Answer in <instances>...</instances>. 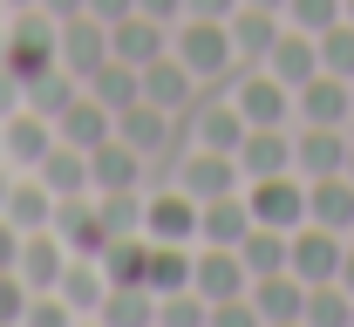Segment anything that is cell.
Instances as JSON below:
<instances>
[{"mask_svg":"<svg viewBox=\"0 0 354 327\" xmlns=\"http://www.w3.org/2000/svg\"><path fill=\"white\" fill-rule=\"evenodd\" d=\"M205 327H266V321L252 307V293H239V300H212V321Z\"/></svg>","mask_w":354,"mask_h":327,"instance_id":"d590c367","label":"cell"},{"mask_svg":"<svg viewBox=\"0 0 354 327\" xmlns=\"http://www.w3.org/2000/svg\"><path fill=\"white\" fill-rule=\"evenodd\" d=\"M82 314L55 293V286H41V293H28V307H21V327H75Z\"/></svg>","mask_w":354,"mask_h":327,"instance_id":"d6a6232c","label":"cell"},{"mask_svg":"<svg viewBox=\"0 0 354 327\" xmlns=\"http://www.w3.org/2000/svg\"><path fill=\"white\" fill-rule=\"evenodd\" d=\"M184 14H205V21H232L239 0H184Z\"/></svg>","mask_w":354,"mask_h":327,"instance_id":"60d3db41","label":"cell"},{"mask_svg":"<svg viewBox=\"0 0 354 327\" xmlns=\"http://www.w3.org/2000/svg\"><path fill=\"white\" fill-rule=\"evenodd\" d=\"M266 68L286 82V89H300V82H313L320 75V35H307V28H279V41H272V55H266Z\"/></svg>","mask_w":354,"mask_h":327,"instance_id":"9a60e30c","label":"cell"},{"mask_svg":"<svg viewBox=\"0 0 354 327\" xmlns=\"http://www.w3.org/2000/svg\"><path fill=\"white\" fill-rule=\"evenodd\" d=\"M88 191H150V157L109 137L102 150H88Z\"/></svg>","mask_w":354,"mask_h":327,"instance_id":"30bf717a","label":"cell"},{"mask_svg":"<svg viewBox=\"0 0 354 327\" xmlns=\"http://www.w3.org/2000/svg\"><path fill=\"white\" fill-rule=\"evenodd\" d=\"M293 123H334V130H354V82L348 75H313L293 89Z\"/></svg>","mask_w":354,"mask_h":327,"instance_id":"52a82bcc","label":"cell"},{"mask_svg":"<svg viewBox=\"0 0 354 327\" xmlns=\"http://www.w3.org/2000/svg\"><path fill=\"white\" fill-rule=\"evenodd\" d=\"M348 21H354V0H348Z\"/></svg>","mask_w":354,"mask_h":327,"instance_id":"816d5d0a","label":"cell"},{"mask_svg":"<svg viewBox=\"0 0 354 327\" xmlns=\"http://www.w3.org/2000/svg\"><path fill=\"white\" fill-rule=\"evenodd\" d=\"M272 327H307V321H272Z\"/></svg>","mask_w":354,"mask_h":327,"instance_id":"f907efd6","label":"cell"},{"mask_svg":"<svg viewBox=\"0 0 354 327\" xmlns=\"http://www.w3.org/2000/svg\"><path fill=\"white\" fill-rule=\"evenodd\" d=\"M88 14L95 21H123V14H136V0H88Z\"/></svg>","mask_w":354,"mask_h":327,"instance_id":"b9f144b4","label":"cell"},{"mask_svg":"<svg viewBox=\"0 0 354 327\" xmlns=\"http://www.w3.org/2000/svg\"><path fill=\"white\" fill-rule=\"evenodd\" d=\"M0 55H7V14H0Z\"/></svg>","mask_w":354,"mask_h":327,"instance_id":"7dc6e473","label":"cell"},{"mask_svg":"<svg viewBox=\"0 0 354 327\" xmlns=\"http://www.w3.org/2000/svg\"><path fill=\"white\" fill-rule=\"evenodd\" d=\"M68 259H75V252H68V239L55 232V225H41V232H21V259H14V273L41 293V286L62 280V266H68Z\"/></svg>","mask_w":354,"mask_h":327,"instance_id":"5bb4252c","label":"cell"},{"mask_svg":"<svg viewBox=\"0 0 354 327\" xmlns=\"http://www.w3.org/2000/svg\"><path fill=\"white\" fill-rule=\"evenodd\" d=\"M341 252H348V232H327V225H293V239H286V266L300 273L307 286L320 280H341Z\"/></svg>","mask_w":354,"mask_h":327,"instance_id":"8992f818","label":"cell"},{"mask_svg":"<svg viewBox=\"0 0 354 327\" xmlns=\"http://www.w3.org/2000/svg\"><path fill=\"white\" fill-rule=\"evenodd\" d=\"M198 89H205V82H198V75L177 62L171 48H164L157 62H143V102H157L164 116H184V109L198 102Z\"/></svg>","mask_w":354,"mask_h":327,"instance_id":"8fae6325","label":"cell"},{"mask_svg":"<svg viewBox=\"0 0 354 327\" xmlns=\"http://www.w3.org/2000/svg\"><path fill=\"white\" fill-rule=\"evenodd\" d=\"M0 7H7V14H21V7H41V0H0Z\"/></svg>","mask_w":354,"mask_h":327,"instance_id":"f6af8a7d","label":"cell"},{"mask_svg":"<svg viewBox=\"0 0 354 327\" xmlns=\"http://www.w3.org/2000/svg\"><path fill=\"white\" fill-rule=\"evenodd\" d=\"M348 178H354V137H348Z\"/></svg>","mask_w":354,"mask_h":327,"instance_id":"681fc988","label":"cell"},{"mask_svg":"<svg viewBox=\"0 0 354 327\" xmlns=\"http://www.w3.org/2000/svg\"><path fill=\"white\" fill-rule=\"evenodd\" d=\"M232 102H239V116H245V130H252V123H293V89H286V82H279V75H272V68H239V75H232Z\"/></svg>","mask_w":354,"mask_h":327,"instance_id":"5b68a950","label":"cell"},{"mask_svg":"<svg viewBox=\"0 0 354 327\" xmlns=\"http://www.w3.org/2000/svg\"><path fill=\"white\" fill-rule=\"evenodd\" d=\"M191 286L205 300H239V293H252V273H245L239 245H198L191 252Z\"/></svg>","mask_w":354,"mask_h":327,"instance_id":"9c48e42d","label":"cell"},{"mask_svg":"<svg viewBox=\"0 0 354 327\" xmlns=\"http://www.w3.org/2000/svg\"><path fill=\"white\" fill-rule=\"evenodd\" d=\"M0 164H7V150H0Z\"/></svg>","mask_w":354,"mask_h":327,"instance_id":"f5cc1de1","label":"cell"},{"mask_svg":"<svg viewBox=\"0 0 354 327\" xmlns=\"http://www.w3.org/2000/svg\"><path fill=\"white\" fill-rule=\"evenodd\" d=\"M7 191H14V164H0V212H7Z\"/></svg>","mask_w":354,"mask_h":327,"instance_id":"ee69618b","label":"cell"},{"mask_svg":"<svg viewBox=\"0 0 354 327\" xmlns=\"http://www.w3.org/2000/svg\"><path fill=\"white\" fill-rule=\"evenodd\" d=\"M75 327H102V321H95V314H82V321H75Z\"/></svg>","mask_w":354,"mask_h":327,"instance_id":"c3c4849f","label":"cell"},{"mask_svg":"<svg viewBox=\"0 0 354 327\" xmlns=\"http://www.w3.org/2000/svg\"><path fill=\"white\" fill-rule=\"evenodd\" d=\"M55 191L35 178V171H14V191H7V218L21 225V232H41V225H55Z\"/></svg>","mask_w":354,"mask_h":327,"instance_id":"d4e9b609","label":"cell"},{"mask_svg":"<svg viewBox=\"0 0 354 327\" xmlns=\"http://www.w3.org/2000/svg\"><path fill=\"white\" fill-rule=\"evenodd\" d=\"M171 48V28L164 21H150V14H123V21H109V55H123V62H157Z\"/></svg>","mask_w":354,"mask_h":327,"instance_id":"7402d4cb","label":"cell"},{"mask_svg":"<svg viewBox=\"0 0 354 327\" xmlns=\"http://www.w3.org/2000/svg\"><path fill=\"white\" fill-rule=\"evenodd\" d=\"M307 218L327 225V232H348L354 239V178L334 171V178H307Z\"/></svg>","mask_w":354,"mask_h":327,"instance_id":"e0dca14e","label":"cell"},{"mask_svg":"<svg viewBox=\"0 0 354 327\" xmlns=\"http://www.w3.org/2000/svg\"><path fill=\"white\" fill-rule=\"evenodd\" d=\"M28 293H35V286L21 280V273H0V327H21V307H28Z\"/></svg>","mask_w":354,"mask_h":327,"instance_id":"8d00e7d4","label":"cell"},{"mask_svg":"<svg viewBox=\"0 0 354 327\" xmlns=\"http://www.w3.org/2000/svg\"><path fill=\"white\" fill-rule=\"evenodd\" d=\"M225 28H232L239 62H245V68H259L266 55H272V41H279V28H286V14H272V7H245V0H239V14H232Z\"/></svg>","mask_w":354,"mask_h":327,"instance_id":"ac0fdd59","label":"cell"},{"mask_svg":"<svg viewBox=\"0 0 354 327\" xmlns=\"http://www.w3.org/2000/svg\"><path fill=\"white\" fill-rule=\"evenodd\" d=\"M82 89L102 102V109H130L136 95H143V68L136 62H123V55H109V62H95L82 75Z\"/></svg>","mask_w":354,"mask_h":327,"instance_id":"cb8c5ba5","label":"cell"},{"mask_svg":"<svg viewBox=\"0 0 354 327\" xmlns=\"http://www.w3.org/2000/svg\"><path fill=\"white\" fill-rule=\"evenodd\" d=\"M55 232L68 239V252H102V245L116 239V232H109V218H102V205H95V191L55 205Z\"/></svg>","mask_w":354,"mask_h":327,"instance_id":"4fadbf2b","label":"cell"},{"mask_svg":"<svg viewBox=\"0 0 354 327\" xmlns=\"http://www.w3.org/2000/svg\"><path fill=\"white\" fill-rule=\"evenodd\" d=\"M102 327H157V293L150 286H109V300H102Z\"/></svg>","mask_w":354,"mask_h":327,"instance_id":"83f0119b","label":"cell"},{"mask_svg":"<svg viewBox=\"0 0 354 327\" xmlns=\"http://www.w3.org/2000/svg\"><path fill=\"white\" fill-rule=\"evenodd\" d=\"M286 239L293 232H272V225H252V232L239 239V259H245L252 280H259V273H286Z\"/></svg>","mask_w":354,"mask_h":327,"instance_id":"f546056e","label":"cell"},{"mask_svg":"<svg viewBox=\"0 0 354 327\" xmlns=\"http://www.w3.org/2000/svg\"><path fill=\"white\" fill-rule=\"evenodd\" d=\"M191 252H198V245H164V239H150V293L191 286Z\"/></svg>","mask_w":354,"mask_h":327,"instance_id":"1f68e13d","label":"cell"},{"mask_svg":"<svg viewBox=\"0 0 354 327\" xmlns=\"http://www.w3.org/2000/svg\"><path fill=\"white\" fill-rule=\"evenodd\" d=\"M95 62H109V21H95V14L62 21V68L68 75H88Z\"/></svg>","mask_w":354,"mask_h":327,"instance_id":"603a6c76","label":"cell"},{"mask_svg":"<svg viewBox=\"0 0 354 327\" xmlns=\"http://www.w3.org/2000/svg\"><path fill=\"white\" fill-rule=\"evenodd\" d=\"M348 137L354 130H334V123H293V171H300V178H334V171H348Z\"/></svg>","mask_w":354,"mask_h":327,"instance_id":"ba28073f","label":"cell"},{"mask_svg":"<svg viewBox=\"0 0 354 327\" xmlns=\"http://www.w3.org/2000/svg\"><path fill=\"white\" fill-rule=\"evenodd\" d=\"M245 232H252L245 191H225V198H205L198 205V245H239Z\"/></svg>","mask_w":354,"mask_h":327,"instance_id":"d6986e66","label":"cell"},{"mask_svg":"<svg viewBox=\"0 0 354 327\" xmlns=\"http://www.w3.org/2000/svg\"><path fill=\"white\" fill-rule=\"evenodd\" d=\"M0 14H7V7H0Z\"/></svg>","mask_w":354,"mask_h":327,"instance_id":"db71d44e","label":"cell"},{"mask_svg":"<svg viewBox=\"0 0 354 327\" xmlns=\"http://www.w3.org/2000/svg\"><path fill=\"white\" fill-rule=\"evenodd\" d=\"M75 95H82V75H68V68L55 62V68H41V75L28 82V109H41L48 123H55V116H62V109H68Z\"/></svg>","mask_w":354,"mask_h":327,"instance_id":"f1b7e54d","label":"cell"},{"mask_svg":"<svg viewBox=\"0 0 354 327\" xmlns=\"http://www.w3.org/2000/svg\"><path fill=\"white\" fill-rule=\"evenodd\" d=\"M252 307H259V321H307V280L286 266V273H259L252 280Z\"/></svg>","mask_w":354,"mask_h":327,"instance_id":"ffe728a7","label":"cell"},{"mask_svg":"<svg viewBox=\"0 0 354 327\" xmlns=\"http://www.w3.org/2000/svg\"><path fill=\"white\" fill-rule=\"evenodd\" d=\"M55 143H62V137H55V123H48L41 109H14V116L0 123V150H7V164H14V171H35Z\"/></svg>","mask_w":354,"mask_h":327,"instance_id":"7c38bea8","label":"cell"},{"mask_svg":"<svg viewBox=\"0 0 354 327\" xmlns=\"http://www.w3.org/2000/svg\"><path fill=\"white\" fill-rule=\"evenodd\" d=\"M55 293L75 307V314H102V300H109V273H102V252H75L68 266H62V280Z\"/></svg>","mask_w":354,"mask_h":327,"instance_id":"44dd1931","label":"cell"},{"mask_svg":"<svg viewBox=\"0 0 354 327\" xmlns=\"http://www.w3.org/2000/svg\"><path fill=\"white\" fill-rule=\"evenodd\" d=\"M143 239H164V245H198V198L171 178L143 191Z\"/></svg>","mask_w":354,"mask_h":327,"instance_id":"277c9868","label":"cell"},{"mask_svg":"<svg viewBox=\"0 0 354 327\" xmlns=\"http://www.w3.org/2000/svg\"><path fill=\"white\" fill-rule=\"evenodd\" d=\"M171 185H184L198 205L205 198H225V191H245V171H239V157L232 150H205V143H177L171 171H164Z\"/></svg>","mask_w":354,"mask_h":327,"instance_id":"7a4b0ae2","label":"cell"},{"mask_svg":"<svg viewBox=\"0 0 354 327\" xmlns=\"http://www.w3.org/2000/svg\"><path fill=\"white\" fill-rule=\"evenodd\" d=\"M136 14H150V21L177 28V21H184V0H136Z\"/></svg>","mask_w":354,"mask_h":327,"instance_id":"ab89813d","label":"cell"},{"mask_svg":"<svg viewBox=\"0 0 354 327\" xmlns=\"http://www.w3.org/2000/svg\"><path fill=\"white\" fill-rule=\"evenodd\" d=\"M307 327H354V293L341 280L307 286Z\"/></svg>","mask_w":354,"mask_h":327,"instance_id":"4dcf8cb0","label":"cell"},{"mask_svg":"<svg viewBox=\"0 0 354 327\" xmlns=\"http://www.w3.org/2000/svg\"><path fill=\"white\" fill-rule=\"evenodd\" d=\"M55 137H62V143H75V150H102V143L116 137V109H102V102L82 89L75 102H68V109H62V116H55Z\"/></svg>","mask_w":354,"mask_h":327,"instance_id":"2e32d148","label":"cell"},{"mask_svg":"<svg viewBox=\"0 0 354 327\" xmlns=\"http://www.w3.org/2000/svg\"><path fill=\"white\" fill-rule=\"evenodd\" d=\"M245 205H252V225H272V232H293V225H307V178H300V171H272V178H245Z\"/></svg>","mask_w":354,"mask_h":327,"instance_id":"3957f363","label":"cell"},{"mask_svg":"<svg viewBox=\"0 0 354 327\" xmlns=\"http://www.w3.org/2000/svg\"><path fill=\"white\" fill-rule=\"evenodd\" d=\"M245 7H272V14H286V0H245Z\"/></svg>","mask_w":354,"mask_h":327,"instance_id":"bcb514c9","label":"cell"},{"mask_svg":"<svg viewBox=\"0 0 354 327\" xmlns=\"http://www.w3.org/2000/svg\"><path fill=\"white\" fill-rule=\"evenodd\" d=\"M14 259H21V225L0 212V273H14Z\"/></svg>","mask_w":354,"mask_h":327,"instance_id":"f35d334b","label":"cell"},{"mask_svg":"<svg viewBox=\"0 0 354 327\" xmlns=\"http://www.w3.org/2000/svg\"><path fill=\"white\" fill-rule=\"evenodd\" d=\"M102 273H109V286H150V239L116 232L102 245Z\"/></svg>","mask_w":354,"mask_h":327,"instance_id":"484cf974","label":"cell"},{"mask_svg":"<svg viewBox=\"0 0 354 327\" xmlns=\"http://www.w3.org/2000/svg\"><path fill=\"white\" fill-rule=\"evenodd\" d=\"M320 68L354 82V21H334V28L320 35Z\"/></svg>","mask_w":354,"mask_h":327,"instance_id":"836d02e7","label":"cell"},{"mask_svg":"<svg viewBox=\"0 0 354 327\" xmlns=\"http://www.w3.org/2000/svg\"><path fill=\"white\" fill-rule=\"evenodd\" d=\"M286 21L307 35H327L334 21H348V0H286Z\"/></svg>","mask_w":354,"mask_h":327,"instance_id":"e575fe53","label":"cell"},{"mask_svg":"<svg viewBox=\"0 0 354 327\" xmlns=\"http://www.w3.org/2000/svg\"><path fill=\"white\" fill-rule=\"evenodd\" d=\"M341 286L354 293V239H348V252H341Z\"/></svg>","mask_w":354,"mask_h":327,"instance_id":"7bdbcfd3","label":"cell"},{"mask_svg":"<svg viewBox=\"0 0 354 327\" xmlns=\"http://www.w3.org/2000/svg\"><path fill=\"white\" fill-rule=\"evenodd\" d=\"M35 178H41L55 198H82V191H88V150H75V143H55L41 164H35Z\"/></svg>","mask_w":354,"mask_h":327,"instance_id":"4316f807","label":"cell"},{"mask_svg":"<svg viewBox=\"0 0 354 327\" xmlns=\"http://www.w3.org/2000/svg\"><path fill=\"white\" fill-rule=\"evenodd\" d=\"M14 109H28V82H21V75H14V68L0 62V123H7Z\"/></svg>","mask_w":354,"mask_h":327,"instance_id":"74e56055","label":"cell"},{"mask_svg":"<svg viewBox=\"0 0 354 327\" xmlns=\"http://www.w3.org/2000/svg\"><path fill=\"white\" fill-rule=\"evenodd\" d=\"M171 55L205 82V89H232V75L245 68L239 48H232V28L225 21H205V14H184L171 28Z\"/></svg>","mask_w":354,"mask_h":327,"instance_id":"6da1fadb","label":"cell"}]
</instances>
